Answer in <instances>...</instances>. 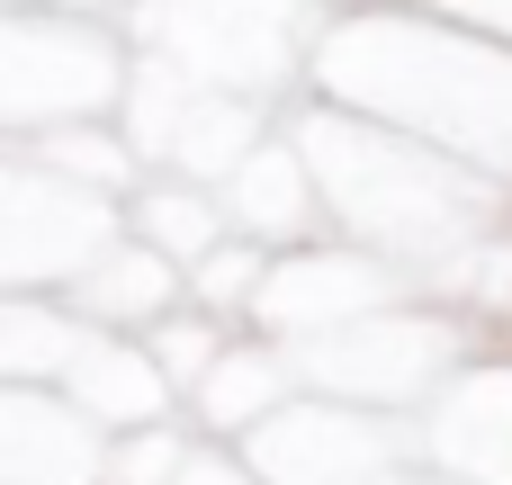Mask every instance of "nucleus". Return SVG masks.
<instances>
[{"label": "nucleus", "instance_id": "obj_1", "mask_svg": "<svg viewBox=\"0 0 512 485\" xmlns=\"http://www.w3.org/2000/svg\"><path fill=\"white\" fill-rule=\"evenodd\" d=\"M306 171L324 189V207L342 216L351 243L387 252V261H432L468 234H486V198L495 180L423 135H387V126H360V117H315L306 135Z\"/></svg>", "mask_w": 512, "mask_h": 485}, {"label": "nucleus", "instance_id": "obj_2", "mask_svg": "<svg viewBox=\"0 0 512 485\" xmlns=\"http://www.w3.org/2000/svg\"><path fill=\"white\" fill-rule=\"evenodd\" d=\"M297 387L333 396V405H369V414H423L459 369H468V324L441 306H378L360 324H333L315 342H288Z\"/></svg>", "mask_w": 512, "mask_h": 485}, {"label": "nucleus", "instance_id": "obj_3", "mask_svg": "<svg viewBox=\"0 0 512 485\" xmlns=\"http://www.w3.org/2000/svg\"><path fill=\"white\" fill-rule=\"evenodd\" d=\"M108 243H117V216H108L99 189L9 153V180H0V297H63Z\"/></svg>", "mask_w": 512, "mask_h": 485}, {"label": "nucleus", "instance_id": "obj_4", "mask_svg": "<svg viewBox=\"0 0 512 485\" xmlns=\"http://www.w3.org/2000/svg\"><path fill=\"white\" fill-rule=\"evenodd\" d=\"M243 450H252V468L270 485H387L405 468H423L414 414H369V405H333V396L288 405Z\"/></svg>", "mask_w": 512, "mask_h": 485}, {"label": "nucleus", "instance_id": "obj_5", "mask_svg": "<svg viewBox=\"0 0 512 485\" xmlns=\"http://www.w3.org/2000/svg\"><path fill=\"white\" fill-rule=\"evenodd\" d=\"M405 297H414L405 261H387V252H369V243H306V252H288V261L270 270V288H261V306H252V333H270V342H315V333L360 324V315L405 306Z\"/></svg>", "mask_w": 512, "mask_h": 485}, {"label": "nucleus", "instance_id": "obj_6", "mask_svg": "<svg viewBox=\"0 0 512 485\" xmlns=\"http://www.w3.org/2000/svg\"><path fill=\"white\" fill-rule=\"evenodd\" d=\"M423 468L459 485H512V369L468 360L423 414H414Z\"/></svg>", "mask_w": 512, "mask_h": 485}, {"label": "nucleus", "instance_id": "obj_7", "mask_svg": "<svg viewBox=\"0 0 512 485\" xmlns=\"http://www.w3.org/2000/svg\"><path fill=\"white\" fill-rule=\"evenodd\" d=\"M117 432L90 423L63 387H9L0 378V485H99Z\"/></svg>", "mask_w": 512, "mask_h": 485}, {"label": "nucleus", "instance_id": "obj_8", "mask_svg": "<svg viewBox=\"0 0 512 485\" xmlns=\"http://www.w3.org/2000/svg\"><path fill=\"white\" fill-rule=\"evenodd\" d=\"M288 405H297V360H288V342H270V333H234L225 360L189 387V423H198L207 441H252V432L279 423Z\"/></svg>", "mask_w": 512, "mask_h": 485}, {"label": "nucleus", "instance_id": "obj_9", "mask_svg": "<svg viewBox=\"0 0 512 485\" xmlns=\"http://www.w3.org/2000/svg\"><path fill=\"white\" fill-rule=\"evenodd\" d=\"M63 396L90 414V423H108V432H144V423H171V405H180V387L162 378V360L144 351V333H90L81 342V360L63 369Z\"/></svg>", "mask_w": 512, "mask_h": 485}, {"label": "nucleus", "instance_id": "obj_10", "mask_svg": "<svg viewBox=\"0 0 512 485\" xmlns=\"http://www.w3.org/2000/svg\"><path fill=\"white\" fill-rule=\"evenodd\" d=\"M90 324H108V333H153L162 315H180L189 306V270L171 261V252H153L144 234H117L72 288H63Z\"/></svg>", "mask_w": 512, "mask_h": 485}, {"label": "nucleus", "instance_id": "obj_11", "mask_svg": "<svg viewBox=\"0 0 512 485\" xmlns=\"http://www.w3.org/2000/svg\"><path fill=\"white\" fill-rule=\"evenodd\" d=\"M306 198H324L315 189V171H306V153H288V144H252V162L225 180V207H234V234H252V243H297L306 225H315V207Z\"/></svg>", "mask_w": 512, "mask_h": 485}, {"label": "nucleus", "instance_id": "obj_12", "mask_svg": "<svg viewBox=\"0 0 512 485\" xmlns=\"http://www.w3.org/2000/svg\"><path fill=\"white\" fill-rule=\"evenodd\" d=\"M135 234H144L153 252H171L180 270H198V261L234 234V207H216L207 180H171V189H144V198H135Z\"/></svg>", "mask_w": 512, "mask_h": 485}, {"label": "nucleus", "instance_id": "obj_13", "mask_svg": "<svg viewBox=\"0 0 512 485\" xmlns=\"http://www.w3.org/2000/svg\"><path fill=\"white\" fill-rule=\"evenodd\" d=\"M9 153H27V162H45V171H63V180H81V189H99V198H117L126 180H135V153L117 144V135H99V126H54V135H18Z\"/></svg>", "mask_w": 512, "mask_h": 485}, {"label": "nucleus", "instance_id": "obj_14", "mask_svg": "<svg viewBox=\"0 0 512 485\" xmlns=\"http://www.w3.org/2000/svg\"><path fill=\"white\" fill-rule=\"evenodd\" d=\"M270 243H252V234H225L198 270H189V297L198 306H216L225 324H252V306H261V288H270Z\"/></svg>", "mask_w": 512, "mask_h": 485}, {"label": "nucleus", "instance_id": "obj_15", "mask_svg": "<svg viewBox=\"0 0 512 485\" xmlns=\"http://www.w3.org/2000/svg\"><path fill=\"white\" fill-rule=\"evenodd\" d=\"M225 342H234V324H225L216 306H198V297H189L180 315H162V324L144 333V351L162 360V378L180 387V405H189V387H198V378H207V369L225 360Z\"/></svg>", "mask_w": 512, "mask_h": 485}, {"label": "nucleus", "instance_id": "obj_16", "mask_svg": "<svg viewBox=\"0 0 512 485\" xmlns=\"http://www.w3.org/2000/svg\"><path fill=\"white\" fill-rule=\"evenodd\" d=\"M189 441H198V432H180V423L117 432V450H108V477H99V485H171V477H180V459H189Z\"/></svg>", "mask_w": 512, "mask_h": 485}, {"label": "nucleus", "instance_id": "obj_17", "mask_svg": "<svg viewBox=\"0 0 512 485\" xmlns=\"http://www.w3.org/2000/svg\"><path fill=\"white\" fill-rule=\"evenodd\" d=\"M171 485H270V477L252 468V450H243V441H207V432H198Z\"/></svg>", "mask_w": 512, "mask_h": 485}, {"label": "nucleus", "instance_id": "obj_18", "mask_svg": "<svg viewBox=\"0 0 512 485\" xmlns=\"http://www.w3.org/2000/svg\"><path fill=\"white\" fill-rule=\"evenodd\" d=\"M387 485H459V477H432V468H405V477H387Z\"/></svg>", "mask_w": 512, "mask_h": 485}]
</instances>
